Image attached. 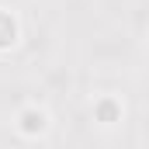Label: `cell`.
<instances>
[{"label":"cell","mask_w":149,"mask_h":149,"mask_svg":"<svg viewBox=\"0 0 149 149\" xmlns=\"http://www.w3.org/2000/svg\"><path fill=\"white\" fill-rule=\"evenodd\" d=\"M52 128V114L45 111L42 104H24L21 111L14 114V132L21 139H42Z\"/></svg>","instance_id":"cell-1"},{"label":"cell","mask_w":149,"mask_h":149,"mask_svg":"<svg viewBox=\"0 0 149 149\" xmlns=\"http://www.w3.org/2000/svg\"><path fill=\"white\" fill-rule=\"evenodd\" d=\"M121 118H125V104H121V97H114V94H101V97L94 101V121H97V125L114 128Z\"/></svg>","instance_id":"cell-2"},{"label":"cell","mask_w":149,"mask_h":149,"mask_svg":"<svg viewBox=\"0 0 149 149\" xmlns=\"http://www.w3.org/2000/svg\"><path fill=\"white\" fill-rule=\"evenodd\" d=\"M17 38H21V21H17V14L7 10V7H0V52H10V49L17 45Z\"/></svg>","instance_id":"cell-3"}]
</instances>
